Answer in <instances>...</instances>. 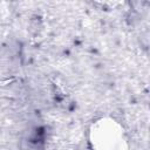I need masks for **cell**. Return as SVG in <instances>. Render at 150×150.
Instances as JSON below:
<instances>
[{
    "instance_id": "1",
    "label": "cell",
    "mask_w": 150,
    "mask_h": 150,
    "mask_svg": "<svg viewBox=\"0 0 150 150\" xmlns=\"http://www.w3.org/2000/svg\"><path fill=\"white\" fill-rule=\"evenodd\" d=\"M89 144L91 150H128L124 128L111 117H101L91 123Z\"/></svg>"
}]
</instances>
